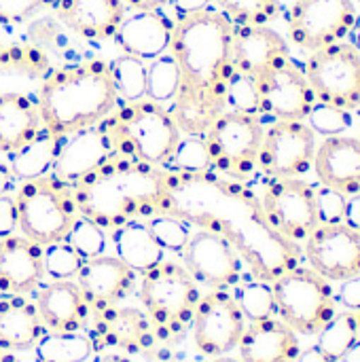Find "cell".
I'll return each instance as SVG.
<instances>
[{
    "mask_svg": "<svg viewBox=\"0 0 360 362\" xmlns=\"http://www.w3.org/2000/svg\"><path fill=\"white\" fill-rule=\"evenodd\" d=\"M157 214L176 216L187 225L225 238L259 280L274 282L299 263L297 244L272 227L259 195L246 182L216 174H178L176 182L159 202Z\"/></svg>",
    "mask_w": 360,
    "mask_h": 362,
    "instance_id": "cell-1",
    "label": "cell"
},
{
    "mask_svg": "<svg viewBox=\"0 0 360 362\" xmlns=\"http://www.w3.org/2000/svg\"><path fill=\"white\" fill-rule=\"evenodd\" d=\"M233 23L208 8L174 23L170 53L180 70L174 110L191 125H208L225 112V85L233 72Z\"/></svg>",
    "mask_w": 360,
    "mask_h": 362,
    "instance_id": "cell-2",
    "label": "cell"
},
{
    "mask_svg": "<svg viewBox=\"0 0 360 362\" xmlns=\"http://www.w3.org/2000/svg\"><path fill=\"white\" fill-rule=\"evenodd\" d=\"M176 178L178 172L172 168H155L115 155L72 187V195L81 216L102 229H117L127 221L155 216Z\"/></svg>",
    "mask_w": 360,
    "mask_h": 362,
    "instance_id": "cell-3",
    "label": "cell"
},
{
    "mask_svg": "<svg viewBox=\"0 0 360 362\" xmlns=\"http://www.w3.org/2000/svg\"><path fill=\"white\" fill-rule=\"evenodd\" d=\"M42 127L55 136L100 125L119 104L110 64L91 59L53 70L40 85Z\"/></svg>",
    "mask_w": 360,
    "mask_h": 362,
    "instance_id": "cell-4",
    "label": "cell"
},
{
    "mask_svg": "<svg viewBox=\"0 0 360 362\" xmlns=\"http://www.w3.org/2000/svg\"><path fill=\"white\" fill-rule=\"evenodd\" d=\"M100 125L110 136L117 157L155 168H170L182 138L170 108L146 98L119 102Z\"/></svg>",
    "mask_w": 360,
    "mask_h": 362,
    "instance_id": "cell-5",
    "label": "cell"
},
{
    "mask_svg": "<svg viewBox=\"0 0 360 362\" xmlns=\"http://www.w3.org/2000/svg\"><path fill=\"white\" fill-rule=\"evenodd\" d=\"M17 229L38 246L64 242L79 216L72 189L55 176L23 180L15 191Z\"/></svg>",
    "mask_w": 360,
    "mask_h": 362,
    "instance_id": "cell-6",
    "label": "cell"
},
{
    "mask_svg": "<svg viewBox=\"0 0 360 362\" xmlns=\"http://www.w3.org/2000/svg\"><path fill=\"white\" fill-rule=\"evenodd\" d=\"M140 301L155 333L176 337L193 322L199 288L187 267L161 261L142 274Z\"/></svg>",
    "mask_w": 360,
    "mask_h": 362,
    "instance_id": "cell-7",
    "label": "cell"
},
{
    "mask_svg": "<svg viewBox=\"0 0 360 362\" xmlns=\"http://www.w3.org/2000/svg\"><path fill=\"white\" fill-rule=\"evenodd\" d=\"M276 310L297 335H318L339 312L335 291L329 280L312 267H293L272 282Z\"/></svg>",
    "mask_w": 360,
    "mask_h": 362,
    "instance_id": "cell-8",
    "label": "cell"
},
{
    "mask_svg": "<svg viewBox=\"0 0 360 362\" xmlns=\"http://www.w3.org/2000/svg\"><path fill=\"white\" fill-rule=\"evenodd\" d=\"M263 117L225 110L204 134L216 176L248 182L257 176L263 144Z\"/></svg>",
    "mask_w": 360,
    "mask_h": 362,
    "instance_id": "cell-9",
    "label": "cell"
},
{
    "mask_svg": "<svg viewBox=\"0 0 360 362\" xmlns=\"http://www.w3.org/2000/svg\"><path fill=\"white\" fill-rule=\"evenodd\" d=\"M303 72L318 104L339 112L360 106V53L348 40L310 53Z\"/></svg>",
    "mask_w": 360,
    "mask_h": 362,
    "instance_id": "cell-10",
    "label": "cell"
},
{
    "mask_svg": "<svg viewBox=\"0 0 360 362\" xmlns=\"http://www.w3.org/2000/svg\"><path fill=\"white\" fill-rule=\"evenodd\" d=\"M352 0H295L289 11V38L308 53L344 42L356 21Z\"/></svg>",
    "mask_w": 360,
    "mask_h": 362,
    "instance_id": "cell-11",
    "label": "cell"
},
{
    "mask_svg": "<svg viewBox=\"0 0 360 362\" xmlns=\"http://www.w3.org/2000/svg\"><path fill=\"white\" fill-rule=\"evenodd\" d=\"M259 199L272 227L297 246L320 225L316 189L303 178H269Z\"/></svg>",
    "mask_w": 360,
    "mask_h": 362,
    "instance_id": "cell-12",
    "label": "cell"
},
{
    "mask_svg": "<svg viewBox=\"0 0 360 362\" xmlns=\"http://www.w3.org/2000/svg\"><path fill=\"white\" fill-rule=\"evenodd\" d=\"M316 146L306 121H274L263 134L259 170L267 178H303L314 168Z\"/></svg>",
    "mask_w": 360,
    "mask_h": 362,
    "instance_id": "cell-13",
    "label": "cell"
},
{
    "mask_svg": "<svg viewBox=\"0 0 360 362\" xmlns=\"http://www.w3.org/2000/svg\"><path fill=\"white\" fill-rule=\"evenodd\" d=\"M257 85L261 117L274 121H308L318 104L303 68L293 59L259 76Z\"/></svg>",
    "mask_w": 360,
    "mask_h": 362,
    "instance_id": "cell-14",
    "label": "cell"
},
{
    "mask_svg": "<svg viewBox=\"0 0 360 362\" xmlns=\"http://www.w3.org/2000/svg\"><path fill=\"white\" fill-rule=\"evenodd\" d=\"M193 341L204 356H225L240 346L246 318L225 291L199 297L193 314Z\"/></svg>",
    "mask_w": 360,
    "mask_h": 362,
    "instance_id": "cell-15",
    "label": "cell"
},
{
    "mask_svg": "<svg viewBox=\"0 0 360 362\" xmlns=\"http://www.w3.org/2000/svg\"><path fill=\"white\" fill-rule=\"evenodd\" d=\"M310 267L329 282L360 276V231L346 223L318 225L303 242Z\"/></svg>",
    "mask_w": 360,
    "mask_h": 362,
    "instance_id": "cell-16",
    "label": "cell"
},
{
    "mask_svg": "<svg viewBox=\"0 0 360 362\" xmlns=\"http://www.w3.org/2000/svg\"><path fill=\"white\" fill-rule=\"evenodd\" d=\"M180 255L195 282L225 291L238 286L242 280V257L225 238L208 229L191 233Z\"/></svg>",
    "mask_w": 360,
    "mask_h": 362,
    "instance_id": "cell-17",
    "label": "cell"
},
{
    "mask_svg": "<svg viewBox=\"0 0 360 362\" xmlns=\"http://www.w3.org/2000/svg\"><path fill=\"white\" fill-rule=\"evenodd\" d=\"M115 157L110 136L102 125L87 127L64 136L51 176H55L66 187H76L87 176L98 172L108 159Z\"/></svg>",
    "mask_w": 360,
    "mask_h": 362,
    "instance_id": "cell-18",
    "label": "cell"
},
{
    "mask_svg": "<svg viewBox=\"0 0 360 362\" xmlns=\"http://www.w3.org/2000/svg\"><path fill=\"white\" fill-rule=\"evenodd\" d=\"M95 329L93 341L95 346L117 348L127 354H149L155 346L157 333L149 320V316L136 308L110 305L104 310H95Z\"/></svg>",
    "mask_w": 360,
    "mask_h": 362,
    "instance_id": "cell-19",
    "label": "cell"
},
{
    "mask_svg": "<svg viewBox=\"0 0 360 362\" xmlns=\"http://www.w3.org/2000/svg\"><path fill=\"white\" fill-rule=\"evenodd\" d=\"M233 70L252 78L263 76L282 62L291 59L289 42L269 25H236L231 45Z\"/></svg>",
    "mask_w": 360,
    "mask_h": 362,
    "instance_id": "cell-20",
    "label": "cell"
},
{
    "mask_svg": "<svg viewBox=\"0 0 360 362\" xmlns=\"http://www.w3.org/2000/svg\"><path fill=\"white\" fill-rule=\"evenodd\" d=\"M314 170L325 189L360 195V138L331 134L316 146Z\"/></svg>",
    "mask_w": 360,
    "mask_h": 362,
    "instance_id": "cell-21",
    "label": "cell"
},
{
    "mask_svg": "<svg viewBox=\"0 0 360 362\" xmlns=\"http://www.w3.org/2000/svg\"><path fill=\"white\" fill-rule=\"evenodd\" d=\"M136 274L119 259L100 255L87 259L76 276V284L91 312L121 303L134 288Z\"/></svg>",
    "mask_w": 360,
    "mask_h": 362,
    "instance_id": "cell-22",
    "label": "cell"
},
{
    "mask_svg": "<svg viewBox=\"0 0 360 362\" xmlns=\"http://www.w3.org/2000/svg\"><path fill=\"white\" fill-rule=\"evenodd\" d=\"M174 32V21L157 11H134L125 15L117 34L112 36L121 53L138 57L142 62H153L170 51Z\"/></svg>",
    "mask_w": 360,
    "mask_h": 362,
    "instance_id": "cell-23",
    "label": "cell"
},
{
    "mask_svg": "<svg viewBox=\"0 0 360 362\" xmlns=\"http://www.w3.org/2000/svg\"><path fill=\"white\" fill-rule=\"evenodd\" d=\"M45 278L42 246L25 235L0 238V293L25 295L32 293Z\"/></svg>",
    "mask_w": 360,
    "mask_h": 362,
    "instance_id": "cell-24",
    "label": "cell"
},
{
    "mask_svg": "<svg viewBox=\"0 0 360 362\" xmlns=\"http://www.w3.org/2000/svg\"><path fill=\"white\" fill-rule=\"evenodd\" d=\"M238 348L242 362H295L301 352L297 333L276 316L246 325Z\"/></svg>",
    "mask_w": 360,
    "mask_h": 362,
    "instance_id": "cell-25",
    "label": "cell"
},
{
    "mask_svg": "<svg viewBox=\"0 0 360 362\" xmlns=\"http://www.w3.org/2000/svg\"><path fill=\"white\" fill-rule=\"evenodd\" d=\"M36 312L53 333H72L81 331L91 310L74 280H51L36 297Z\"/></svg>",
    "mask_w": 360,
    "mask_h": 362,
    "instance_id": "cell-26",
    "label": "cell"
},
{
    "mask_svg": "<svg viewBox=\"0 0 360 362\" xmlns=\"http://www.w3.org/2000/svg\"><path fill=\"white\" fill-rule=\"evenodd\" d=\"M62 21L85 40L112 38L125 17L123 0H57Z\"/></svg>",
    "mask_w": 360,
    "mask_h": 362,
    "instance_id": "cell-27",
    "label": "cell"
},
{
    "mask_svg": "<svg viewBox=\"0 0 360 362\" xmlns=\"http://www.w3.org/2000/svg\"><path fill=\"white\" fill-rule=\"evenodd\" d=\"M42 327L36 305L21 295L0 297V350H32L42 337Z\"/></svg>",
    "mask_w": 360,
    "mask_h": 362,
    "instance_id": "cell-28",
    "label": "cell"
},
{
    "mask_svg": "<svg viewBox=\"0 0 360 362\" xmlns=\"http://www.w3.org/2000/svg\"><path fill=\"white\" fill-rule=\"evenodd\" d=\"M42 129L38 104L23 93H0V153H15Z\"/></svg>",
    "mask_w": 360,
    "mask_h": 362,
    "instance_id": "cell-29",
    "label": "cell"
},
{
    "mask_svg": "<svg viewBox=\"0 0 360 362\" xmlns=\"http://www.w3.org/2000/svg\"><path fill=\"white\" fill-rule=\"evenodd\" d=\"M115 257H119L134 274H144L163 261L166 250L155 240L151 227L142 218H134L112 229Z\"/></svg>",
    "mask_w": 360,
    "mask_h": 362,
    "instance_id": "cell-30",
    "label": "cell"
},
{
    "mask_svg": "<svg viewBox=\"0 0 360 362\" xmlns=\"http://www.w3.org/2000/svg\"><path fill=\"white\" fill-rule=\"evenodd\" d=\"M64 136H55L47 132L45 127L40 129L38 136H34L28 144L11 153L8 168L17 180H32L40 176H49L59 151Z\"/></svg>",
    "mask_w": 360,
    "mask_h": 362,
    "instance_id": "cell-31",
    "label": "cell"
},
{
    "mask_svg": "<svg viewBox=\"0 0 360 362\" xmlns=\"http://www.w3.org/2000/svg\"><path fill=\"white\" fill-rule=\"evenodd\" d=\"M36 362H87L98 350L89 333H51L42 335L32 348Z\"/></svg>",
    "mask_w": 360,
    "mask_h": 362,
    "instance_id": "cell-32",
    "label": "cell"
},
{
    "mask_svg": "<svg viewBox=\"0 0 360 362\" xmlns=\"http://www.w3.org/2000/svg\"><path fill=\"white\" fill-rule=\"evenodd\" d=\"M180 89V70L172 53H163L146 64V100L157 104H172Z\"/></svg>",
    "mask_w": 360,
    "mask_h": 362,
    "instance_id": "cell-33",
    "label": "cell"
},
{
    "mask_svg": "<svg viewBox=\"0 0 360 362\" xmlns=\"http://www.w3.org/2000/svg\"><path fill=\"white\" fill-rule=\"evenodd\" d=\"M318 344L316 348L329 356L331 361H339L344 356V352L359 339V322H356V314L354 312H337L331 322L316 335Z\"/></svg>",
    "mask_w": 360,
    "mask_h": 362,
    "instance_id": "cell-34",
    "label": "cell"
},
{
    "mask_svg": "<svg viewBox=\"0 0 360 362\" xmlns=\"http://www.w3.org/2000/svg\"><path fill=\"white\" fill-rule=\"evenodd\" d=\"M110 74L119 102H138L146 98V62L123 53L110 64Z\"/></svg>",
    "mask_w": 360,
    "mask_h": 362,
    "instance_id": "cell-35",
    "label": "cell"
},
{
    "mask_svg": "<svg viewBox=\"0 0 360 362\" xmlns=\"http://www.w3.org/2000/svg\"><path fill=\"white\" fill-rule=\"evenodd\" d=\"M233 299L248 322H259V320L278 316L274 288L265 280H252V282L238 284Z\"/></svg>",
    "mask_w": 360,
    "mask_h": 362,
    "instance_id": "cell-36",
    "label": "cell"
},
{
    "mask_svg": "<svg viewBox=\"0 0 360 362\" xmlns=\"http://www.w3.org/2000/svg\"><path fill=\"white\" fill-rule=\"evenodd\" d=\"M236 25H269L282 13L280 0H214Z\"/></svg>",
    "mask_w": 360,
    "mask_h": 362,
    "instance_id": "cell-37",
    "label": "cell"
},
{
    "mask_svg": "<svg viewBox=\"0 0 360 362\" xmlns=\"http://www.w3.org/2000/svg\"><path fill=\"white\" fill-rule=\"evenodd\" d=\"M170 168L185 176L212 174L214 168H212V155H210L206 136H187L185 134L174 151Z\"/></svg>",
    "mask_w": 360,
    "mask_h": 362,
    "instance_id": "cell-38",
    "label": "cell"
},
{
    "mask_svg": "<svg viewBox=\"0 0 360 362\" xmlns=\"http://www.w3.org/2000/svg\"><path fill=\"white\" fill-rule=\"evenodd\" d=\"M83 263L85 259L68 242H55L42 248L45 276L51 280H76Z\"/></svg>",
    "mask_w": 360,
    "mask_h": 362,
    "instance_id": "cell-39",
    "label": "cell"
},
{
    "mask_svg": "<svg viewBox=\"0 0 360 362\" xmlns=\"http://www.w3.org/2000/svg\"><path fill=\"white\" fill-rule=\"evenodd\" d=\"M85 261L87 259H95L100 255L106 252V229H102L100 225H95L93 221L85 218V216H76V221L72 223L66 240Z\"/></svg>",
    "mask_w": 360,
    "mask_h": 362,
    "instance_id": "cell-40",
    "label": "cell"
},
{
    "mask_svg": "<svg viewBox=\"0 0 360 362\" xmlns=\"http://www.w3.org/2000/svg\"><path fill=\"white\" fill-rule=\"evenodd\" d=\"M225 108L233 110V112H246V115L261 117L257 78L233 70L225 85Z\"/></svg>",
    "mask_w": 360,
    "mask_h": 362,
    "instance_id": "cell-41",
    "label": "cell"
},
{
    "mask_svg": "<svg viewBox=\"0 0 360 362\" xmlns=\"http://www.w3.org/2000/svg\"><path fill=\"white\" fill-rule=\"evenodd\" d=\"M149 227L163 250L182 252V248L187 246V242L191 238V225H187L185 221H180L176 216L155 214V216H151Z\"/></svg>",
    "mask_w": 360,
    "mask_h": 362,
    "instance_id": "cell-42",
    "label": "cell"
},
{
    "mask_svg": "<svg viewBox=\"0 0 360 362\" xmlns=\"http://www.w3.org/2000/svg\"><path fill=\"white\" fill-rule=\"evenodd\" d=\"M51 2L55 0H0V25L21 23Z\"/></svg>",
    "mask_w": 360,
    "mask_h": 362,
    "instance_id": "cell-43",
    "label": "cell"
},
{
    "mask_svg": "<svg viewBox=\"0 0 360 362\" xmlns=\"http://www.w3.org/2000/svg\"><path fill=\"white\" fill-rule=\"evenodd\" d=\"M346 202L348 197L331 191V189H318L316 191V204H318V216H320V225L327 223H344V214H346Z\"/></svg>",
    "mask_w": 360,
    "mask_h": 362,
    "instance_id": "cell-44",
    "label": "cell"
},
{
    "mask_svg": "<svg viewBox=\"0 0 360 362\" xmlns=\"http://www.w3.org/2000/svg\"><path fill=\"white\" fill-rule=\"evenodd\" d=\"M335 297H337V305H342L344 310L354 312V314L360 312V276L344 280Z\"/></svg>",
    "mask_w": 360,
    "mask_h": 362,
    "instance_id": "cell-45",
    "label": "cell"
},
{
    "mask_svg": "<svg viewBox=\"0 0 360 362\" xmlns=\"http://www.w3.org/2000/svg\"><path fill=\"white\" fill-rule=\"evenodd\" d=\"M17 231V208L13 193L0 195V238L13 235Z\"/></svg>",
    "mask_w": 360,
    "mask_h": 362,
    "instance_id": "cell-46",
    "label": "cell"
},
{
    "mask_svg": "<svg viewBox=\"0 0 360 362\" xmlns=\"http://www.w3.org/2000/svg\"><path fill=\"white\" fill-rule=\"evenodd\" d=\"M168 4H172V8L176 11L178 19L189 17V15H197L202 11L212 8L214 0H170Z\"/></svg>",
    "mask_w": 360,
    "mask_h": 362,
    "instance_id": "cell-47",
    "label": "cell"
},
{
    "mask_svg": "<svg viewBox=\"0 0 360 362\" xmlns=\"http://www.w3.org/2000/svg\"><path fill=\"white\" fill-rule=\"evenodd\" d=\"M344 223H346V225H350L352 229L360 231V195L348 197V202H346Z\"/></svg>",
    "mask_w": 360,
    "mask_h": 362,
    "instance_id": "cell-48",
    "label": "cell"
},
{
    "mask_svg": "<svg viewBox=\"0 0 360 362\" xmlns=\"http://www.w3.org/2000/svg\"><path fill=\"white\" fill-rule=\"evenodd\" d=\"M15 182H17V178L13 176V172H11V168H8V163H0V195L13 193Z\"/></svg>",
    "mask_w": 360,
    "mask_h": 362,
    "instance_id": "cell-49",
    "label": "cell"
},
{
    "mask_svg": "<svg viewBox=\"0 0 360 362\" xmlns=\"http://www.w3.org/2000/svg\"><path fill=\"white\" fill-rule=\"evenodd\" d=\"M125 4H129L134 11H157L163 8L170 0H123Z\"/></svg>",
    "mask_w": 360,
    "mask_h": 362,
    "instance_id": "cell-50",
    "label": "cell"
},
{
    "mask_svg": "<svg viewBox=\"0 0 360 362\" xmlns=\"http://www.w3.org/2000/svg\"><path fill=\"white\" fill-rule=\"evenodd\" d=\"M295 362H335V361H331L329 356H325V354L314 346V348H310V350H306V352H299V356H297V361Z\"/></svg>",
    "mask_w": 360,
    "mask_h": 362,
    "instance_id": "cell-51",
    "label": "cell"
},
{
    "mask_svg": "<svg viewBox=\"0 0 360 362\" xmlns=\"http://www.w3.org/2000/svg\"><path fill=\"white\" fill-rule=\"evenodd\" d=\"M337 362H360V337L344 352V356Z\"/></svg>",
    "mask_w": 360,
    "mask_h": 362,
    "instance_id": "cell-52",
    "label": "cell"
},
{
    "mask_svg": "<svg viewBox=\"0 0 360 362\" xmlns=\"http://www.w3.org/2000/svg\"><path fill=\"white\" fill-rule=\"evenodd\" d=\"M348 38H350L348 42H350V45H352V47H354V49L360 53V15L356 17L354 28H352V32H350V36H348Z\"/></svg>",
    "mask_w": 360,
    "mask_h": 362,
    "instance_id": "cell-53",
    "label": "cell"
},
{
    "mask_svg": "<svg viewBox=\"0 0 360 362\" xmlns=\"http://www.w3.org/2000/svg\"><path fill=\"white\" fill-rule=\"evenodd\" d=\"M98 362H132L127 356H121V354H104L100 356Z\"/></svg>",
    "mask_w": 360,
    "mask_h": 362,
    "instance_id": "cell-54",
    "label": "cell"
},
{
    "mask_svg": "<svg viewBox=\"0 0 360 362\" xmlns=\"http://www.w3.org/2000/svg\"><path fill=\"white\" fill-rule=\"evenodd\" d=\"M210 362H242V361H238V358H227V356H216L214 361H210Z\"/></svg>",
    "mask_w": 360,
    "mask_h": 362,
    "instance_id": "cell-55",
    "label": "cell"
},
{
    "mask_svg": "<svg viewBox=\"0 0 360 362\" xmlns=\"http://www.w3.org/2000/svg\"><path fill=\"white\" fill-rule=\"evenodd\" d=\"M356 322H359V335H360V312H356Z\"/></svg>",
    "mask_w": 360,
    "mask_h": 362,
    "instance_id": "cell-56",
    "label": "cell"
},
{
    "mask_svg": "<svg viewBox=\"0 0 360 362\" xmlns=\"http://www.w3.org/2000/svg\"><path fill=\"white\" fill-rule=\"evenodd\" d=\"M352 2H354V4H360V0H352Z\"/></svg>",
    "mask_w": 360,
    "mask_h": 362,
    "instance_id": "cell-57",
    "label": "cell"
}]
</instances>
